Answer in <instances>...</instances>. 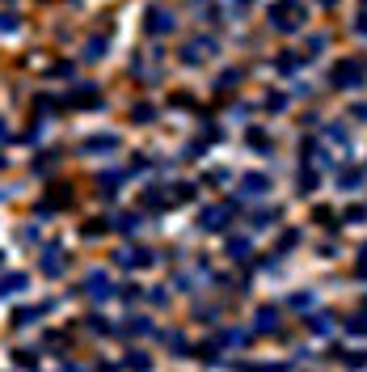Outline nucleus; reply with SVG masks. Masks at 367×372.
<instances>
[{
  "instance_id": "nucleus-2",
  "label": "nucleus",
  "mask_w": 367,
  "mask_h": 372,
  "mask_svg": "<svg viewBox=\"0 0 367 372\" xmlns=\"http://www.w3.org/2000/svg\"><path fill=\"white\" fill-rule=\"evenodd\" d=\"M367 81V68L359 64V60H342L338 68H334V85L338 89H359Z\"/></svg>"
},
{
  "instance_id": "nucleus-20",
  "label": "nucleus",
  "mask_w": 367,
  "mask_h": 372,
  "mask_svg": "<svg viewBox=\"0 0 367 372\" xmlns=\"http://www.w3.org/2000/svg\"><path fill=\"white\" fill-rule=\"evenodd\" d=\"M351 334H367V317H351Z\"/></svg>"
},
{
  "instance_id": "nucleus-23",
  "label": "nucleus",
  "mask_w": 367,
  "mask_h": 372,
  "mask_svg": "<svg viewBox=\"0 0 367 372\" xmlns=\"http://www.w3.org/2000/svg\"><path fill=\"white\" fill-rule=\"evenodd\" d=\"M59 372H85V368H77V364H64V368H59Z\"/></svg>"
},
{
  "instance_id": "nucleus-6",
  "label": "nucleus",
  "mask_w": 367,
  "mask_h": 372,
  "mask_svg": "<svg viewBox=\"0 0 367 372\" xmlns=\"http://www.w3.org/2000/svg\"><path fill=\"white\" fill-rule=\"evenodd\" d=\"M144 26H148V34H169V30H174V17H169L161 5H152V9H148V21H144Z\"/></svg>"
},
{
  "instance_id": "nucleus-25",
  "label": "nucleus",
  "mask_w": 367,
  "mask_h": 372,
  "mask_svg": "<svg viewBox=\"0 0 367 372\" xmlns=\"http://www.w3.org/2000/svg\"><path fill=\"white\" fill-rule=\"evenodd\" d=\"M241 5H249V0H241Z\"/></svg>"
},
{
  "instance_id": "nucleus-11",
  "label": "nucleus",
  "mask_w": 367,
  "mask_h": 372,
  "mask_svg": "<svg viewBox=\"0 0 367 372\" xmlns=\"http://www.w3.org/2000/svg\"><path fill=\"white\" fill-rule=\"evenodd\" d=\"M97 102H102V93H97L93 85H85V89L72 93V106H97Z\"/></svg>"
},
{
  "instance_id": "nucleus-15",
  "label": "nucleus",
  "mask_w": 367,
  "mask_h": 372,
  "mask_svg": "<svg viewBox=\"0 0 367 372\" xmlns=\"http://www.w3.org/2000/svg\"><path fill=\"white\" fill-rule=\"evenodd\" d=\"M258 330H275V309H262L258 313Z\"/></svg>"
},
{
  "instance_id": "nucleus-21",
  "label": "nucleus",
  "mask_w": 367,
  "mask_h": 372,
  "mask_svg": "<svg viewBox=\"0 0 367 372\" xmlns=\"http://www.w3.org/2000/svg\"><path fill=\"white\" fill-rule=\"evenodd\" d=\"M127 364H131V368H135V372H148V368H152V364H148V360H144V356H131V360H127Z\"/></svg>"
},
{
  "instance_id": "nucleus-8",
  "label": "nucleus",
  "mask_w": 367,
  "mask_h": 372,
  "mask_svg": "<svg viewBox=\"0 0 367 372\" xmlns=\"http://www.w3.org/2000/svg\"><path fill=\"white\" fill-rule=\"evenodd\" d=\"M64 266H68L64 250H55V245H51V250L42 254V275H64Z\"/></svg>"
},
{
  "instance_id": "nucleus-17",
  "label": "nucleus",
  "mask_w": 367,
  "mask_h": 372,
  "mask_svg": "<svg viewBox=\"0 0 367 372\" xmlns=\"http://www.w3.org/2000/svg\"><path fill=\"white\" fill-rule=\"evenodd\" d=\"M329 321H334V317H325V313L312 317V330H316V334H329Z\"/></svg>"
},
{
  "instance_id": "nucleus-19",
  "label": "nucleus",
  "mask_w": 367,
  "mask_h": 372,
  "mask_svg": "<svg viewBox=\"0 0 367 372\" xmlns=\"http://www.w3.org/2000/svg\"><path fill=\"white\" fill-rule=\"evenodd\" d=\"M135 123H152V106H135Z\"/></svg>"
},
{
  "instance_id": "nucleus-12",
  "label": "nucleus",
  "mask_w": 367,
  "mask_h": 372,
  "mask_svg": "<svg viewBox=\"0 0 367 372\" xmlns=\"http://www.w3.org/2000/svg\"><path fill=\"white\" fill-rule=\"evenodd\" d=\"M102 55H106V38L93 34V38L85 42V60H102Z\"/></svg>"
},
{
  "instance_id": "nucleus-9",
  "label": "nucleus",
  "mask_w": 367,
  "mask_h": 372,
  "mask_svg": "<svg viewBox=\"0 0 367 372\" xmlns=\"http://www.w3.org/2000/svg\"><path fill=\"white\" fill-rule=\"evenodd\" d=\"M266 186H271V178H266V173H245V178H241V190L254 195V199H258V195H266Z\"/></svg>"
},
{
  "instance_id": "nucleus-7",
  "label": "nucleus",
  "mask_w": 367,
  "mask_h": 372,
  "mask_svg": "<svg viewBox=\"0 0 367 372\" xmlns=\"http://www.w3.org/2000/svg\"><path fill=\"white\" fill-rule=\"evenodd\" d=\"M199 225L207 229V233H219L228 225V208H203V216H199Z\"/></svg>"
},
{
  "instance_id": "nucleus-26",
  "label": "nucleus",
  "mask_w": 367,
  "mask_h": 372,
  "mask_svg": "<svg viewBox=\"0 0 367 372\" xmlns=\"http://www.w3.org/2000/svg\"><path fill=\"white\" fill-rule=\"evenodd\" d=\"M363 9H367V0H363Z\"/></svg>"
},
{
  "instance_id": "nucleus-3",
  "label": "nucleus",
  "mask_w": 367,
  "mask_h": 372,
  "mask_svg": "<svg viewBox=\"0 0 367 372\" xmlns=\"http://www.w3.org/2000/svg\"><path fill=\"white\" fill-rule=\"evenodd\" d=\"M215 51H219L215 38H190V42L182 47V60H186V64H203V60H211Z\"/></svg>"
},
{
  "instance_id": "nucleus-22",
  "label": "nucleus",
  "mask_w": 367,
  "mask_h": 372,
  "mask_svg": "<svg viewBox=\"0 0 367 372\" xmlns=\"http://www.w3.org/2000/svg\"><path fill=\"white\" fill-rule=\"evenodd\" d=\"M351 114H355V119H359V123H367V106H355V110H351Z\"/></svg>"
},
{
  "instance_id": "nucleus-13",
  "label": "nucleus",
  "mask_w": 367,
  "mask_h": 372,
  "mask_svg": "<svg viewBox=\"0 0 367 372\" xmlns=\"http://www.w3.org/2000/svg\"><path fill=\"white\" fill-rule=\"evenodd\" d=\"M17 26H21L17 13H0V34H17Z\"/></svg>"
},
{
  "instance_id": "nucleus-10",
  "label": "nucleus",
  "mask_w": 367,
  "mask_h": 372,
  "mask_svg": "<svg viewBox=\"0 0 367 372\" xmlns=\"http://www.w3.org/2000/svg\"><path fill=\"white\" fill-rule=\"evenodd\" d=\"M21 288H26V275H21V271H9V275L0 280V296H17Z\"/></svg>"
},
{
  "instance_id": "nucleus-1",
  "label": "nucleus",
  "mask_w": 367,
  "mask_h": 372,
  "mask_svg": "<svg viewBox=\"0 0 367 372\" xmlns=\"http://www.w3.org/2000/svg\"><path fill=\"white\" fill-rule=\"evenodd\" d=\"M300 0H279V5L271 9V26L279 34H291V30H300Z\"/></svg>"
},
{
  "instance_id": "nucleus-18",
  "label": "nucleus",
  "mask_w": 367,
  "mask_h": 372,
  "mask_svg": "<svg viewBox=\"0 0 367 372\" xmlns=\"http://www.w3.org/2000/svg\"><path fill=\"white\" fill-rule=\"evenodd\" d=\"M249 144H254V148H271V140H266V132H249Z\"/></svg>"
},
{
  "instance_id": "nucleus-5",
  "label": "nucleus",
  "mask_w": 367,
  "mask_h": 372,
  "mask_svg": "<svg viewBox=\"0 0 367 372\" xmlns=\"http://www.w3.org/2000/svg\"><path fill=\"white\" fill-rule=\"evenodd\" d=\"M106 148H118V136H110V132H97V136H85V140H81V153H89V157L106 153Z\"/></svg>"
},
{
  "instance_id": "nucleus-14",
  "label": "nucleus",
  "mask_w": 367,
  "mask_h": 372,
  "mask_svg": "<svg viewBox=\"0 0 367 372\" xmlns=\"http://www.w3.org/2000/svg\"><path fill=\"white\" fill-rule=\"evenodd\" d=\"M228 254H232V258H245V254H249V241H245V237H232V241H228Z\"/></svg>"
},
{
  "instance_id": "nucleus-24",
  "label": "nucleus",
  "mask_w": 367,
  "mask_h": 372,
  "mask_svg": "<svg viewBox=\"0 0 367 372\" xmlns=\"http://www.w3.org/2000/svg\"><path fill=\"white\" fill-rule=\"evenodd\" d=\"M316 5H325V9H334V5H338V0H316Z\"/></svg>"
},
{
  "instance_id": "nucleus-4",
  "label": "nucleus",
  "mask_w": 367,
  "mask_h": 372,
  "mask_svg": "<svg viewBox=\"0 0 367 372\" xmlns=\"http://www.w3.org/2000/svg\"><path fill=\"white\" fill-rule=\"evenodd\" d=\"M85 292L93 296V301H110V296H114V284H110L106 271H89V275H85Z\"/></svg>"
},
{
  "instance_id": "nucleus-16",
  "label": "nucleus",
  "mask_w": 367,
  "mask_h": 372,
  "mask_svg": "<svg viewBox=\"0 0 367 372\" xmlns=\"http://www.w3.org/2000/svg\"><path fill=\"white\" fill-rule=\"evenodd\" d=\"M38 317V309H17V317H13V326H30V321Z\"/></svg>"
}]
</instances>
